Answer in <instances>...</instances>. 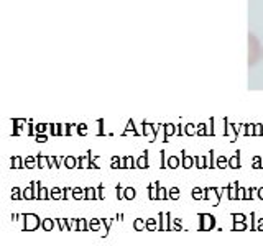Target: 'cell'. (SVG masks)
<instances>
[{
	"label": "cell",
	"mask_w": 263,
	"mask_h": 246,
	"mask_svg": "<svg viewBox=\"0 0 263 246\" xmlns=\"http://www.w3.org/2000/svg\"><path fill=\"white\" fill-rule=\"evenodd\" d=\"M263 56V49L257 35L249 33V68H255L258 64L260 57Z\"/></svg>",
	"instance_id": "cell-1"
}]
</instances>
